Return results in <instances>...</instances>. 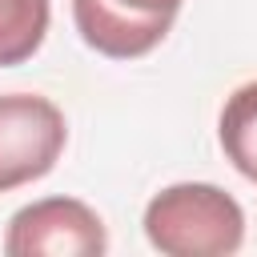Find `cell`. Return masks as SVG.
<instances>
[{"instance_id": "obj_1", "label": "cell", "mask_w": 257, "mask_h": 257, "mask_svg": "<svg viewBox=\"0 0 257 257\" xmlns=\"http://www.w3.org/2000/svg\"><path fill=\"white\" fill-rule=\"evenodd\" d=\"M145 237L169 257H225L245 241V213L225 189L181 181L145 205Z\"/></svg>"}, {"instance_id": "obj_2", "label": "cell", "mask_w": 257, "mask_h": 257, "mask_svg": "<svg viewBox=\"0 0 257 257\" xmlns=\"http://www.w3.org/2000/svg\"><path fill=\"white\" fill-rule=\"evenodd\" d=\"M68 145L64 112L36 92H0V193L48 177Z\"/></svg>"}, {"instance_id": "obj_3", "label": "cell", "mask_w": 257, "mask_h": 257, "mask_svg": "<svg viewBox=\"0 0 257 257\" xmlns=\"http://www.w3.org/2000/svg\"><path fill=\"white\" fill-rule=\"evenodd\" d=\"M104 249V221L76 197L32 201L12 213L4 233L8 257H100Z\"/></svg>"}, {"instance_id": "obj_4", "label": "cell", "mask_w": 257, "mask_h": 257, "mask_svg": "<svg viewBox=\"0 0 257 257\" xmlns=\"http://www.w3.org/2000/svg\"><path fill=\"white\" fill-rule=\"evenodd\" d=\"M185 0H72L80 40L108 60H137L153 52Z\"/></svg>"}, {"instance_id": "obj_5", "label": "cell", "mask_w": 257, "mask_h": 257, "mask_svg": "<svg viewBox=\"0 0 257 257\" xmlns=\"http://www.w3.org/2000/svg\"><path fill=\"white\" fill-rule=\"evenodd\" d=\"M217 137H221V149L233 161V169L241 177L257 181V80L229 92L221 120H217Z\"/></svg>"}, {"instance_id": "obj_6", "label": "cell", "mask_w": 257, "mask_h": 257, "mask_svg": "<svg viewBox=\"0 0 257 257\" xmlns=\"http://www.w3.org/2000/svg\"><path fill=\"white\" fill-rule=\"evenodd\" d=\"M48 0H0V68L32 60L48 36Z\"/></svg>"}]
</instances>
